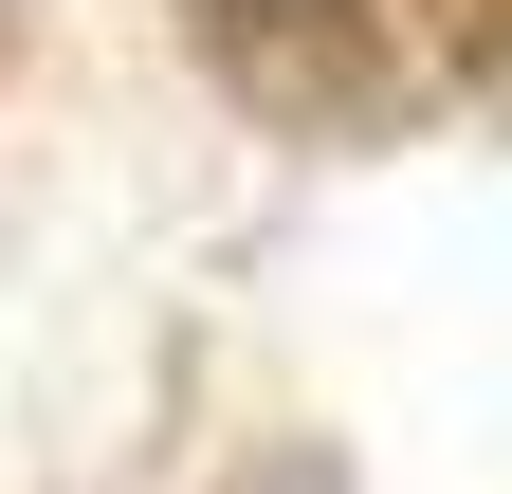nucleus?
Returning a JSON list of instances; mask_svg holds the SVG:
<instances>
[{"label": "nucleus", "instance_id": "1", "mask_svg": "<svg viewBox=\"0 0 512 494\" xmlns=\"http://www.w3.org/2000/svg\"><path fill=\"white\" fill-rule=\"evenodd\" d=\"M238 19H311V0H238Z\"/></svg>", "mask_w": 512, "mask_h": 494}]
</instances>
